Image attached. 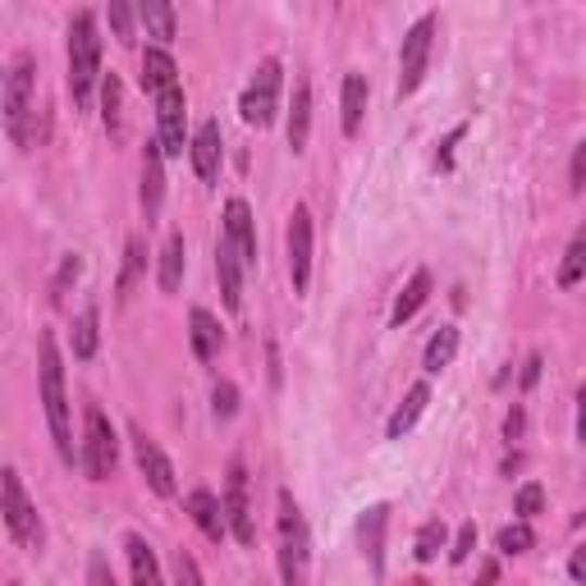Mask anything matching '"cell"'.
<instances>
[{
    "mask_svg": "<svg viewBox=\"0 0 586 586\" xmlns=\"http://www.w3.org/2000/svg\"><path fill=\"white\" fill-rule=\"evenodd\" d=\"M88 586H119V582H115V569H111V559L101 555V550H92V559H88Z\"/></svg>",
    "mask_w": 586,
    "mask_h": 586,
    "instance_id": "cell-39",
    "label": "cell"
},
{
    "mask_svg": "<svg viewBox=\"0 0 586 586\" xmlns=\"http://www.w3.org/2000/svg\"><path fill=\"white\" fill-rule=\"evenodd\" d=\"M188 326H193V353H198L202 362H212L216 353H220V321H216L206 307H193Z\"/></svg>",
    "mask_w": 586,
    "mask_h": 586,
    "instance_id": "cell-23",
    "label": "cell"
},
{
    "mask_svg": "<svg viewBox=\"0 0 586 586\" xmlns=\"http://www.w3.org/2000/svg\"><path fill=\"white\" fill-rule=\"evenodd\" d=\"M582 270H586V229H577L569 253H563V266H559V289H573L582 284Z\"/></svg>",
    "mask_w": 586,
    "mask_h": 586,
    "instance_id": "cell-31",
    "label": "cell"
},
{
    "mask_svg": "<svg viewBox=\"0 0 586 586\" xmlns=\"http://www.w3.org/2000/svg\"><path fill=\"white\" fill-rule=\"evenodd\" d=\"M540 367H546V362H540V353H532L527 367H522V390H532L540 381Z\"/></svg>",
    "mask_w": 586,
    "mask_h": 586,
    "instance_id": "cell-45",
    "label": "cell"
},
{
    "mask_svg": "<svg viewBox=\"0 0 586 586\" xmlns=\"http://www.w3.org/2000/svg\"><path fill=\"white\" fill-rule=\"evenodd\" d=\"M344 133L353 138L362 129V115H367V78L362 74H344Z\"/></svg>",
    "mask_w": 586,
    "mask_h": 586,
    "instance_id": "cell-25",
    "label": "cell"
},
{
    "mask_svg": "<svg viewBox=\"0 0 586 586\" xmlns=\"http://www.w3.org/2000/svg\"><path fill=\"white\" fill-rule=\"evenodd\" d=\"M280 82H284L280 60H262L253 82H247L243 97H239V111H243V119L253 124V129H266V124L276 119V111H280Z\"/></svg>",
    "mask_w": 586,
    "mask_h": 586,
    "instance_id": "cell-7",
    "label": "cell"
},
{
    "mask_svg": "<svg viewBox=\"0 0 586 586\" xmlns=\"http://www.w3.org/2000/svg\"><path fill=\"white\" fill-rule=\"evenodd\" d=\"M188 152H193V170H198V179H202V183H216V175H220V156H225L220 124H216V119L198 124V133H193V142H188Z\"/></svg>",
    "mask_w": 586,
    "mask_h": 586,
    "instance_id": "cell-14",
    "label": "cell"
},
{
    "mask_svg": "<svg viewBox=\"0 0 586 586\" xmlns=\"http://www.w3.org/2000/svg\"><path fill=\"white\" fill-rule=\"evenodd\" d=\"M33 55H18L10 74H5V129H10V142L14 146H28L33 142Z\"/></svg>",
    "mask_w": 586,
    "mask_h": 586,
    "instance_id": "cell-5",
    "label": "cell"
},
{
    "mask_svg": "<svg viewBox=\"0 0 586 586\" xmlns=\"http://www.w3.org/2000/svg\"><path fill=\"white\" fill-rule=\"evenodd\" d=\"M97 340H101V330H97V311L88 307V311H82V317L74 321V358L88 362L92 353H97Z\"/></svg>",
    "mask_w": 586,
    "mask_h": 586,
    "instance_id": "cell-33",
    "label": "cell"
},
{
    "mask_svg": "<svg viewBox=\"0 0 586 586\" xmlns=\"http://www.w3.org/2000/svg\"><path fill=\"white\" fill-rule=\"evenodd\" d=\"M161 198H165V156L156 142L142 146V212L152 220L161 212Z\"/></svg>",
    "mask_w": 586,
    "mask_h": 586,
    "instance_id": "cell-17",
    "label": "cell"
},
{
    "mask_svg": "<svg viewBox=\"0 0 586 586\" xmlns=\"http://www.w3.org/2000/svg\"><path fill=\"white\" fill-rule=\"evenodd\" d=\"M276 536H280V577L284 586H307V569H311V536L298 499L289 491H280V518H276Z\"/></svg>",
    "mask_w": 586,
    "mask_h": 586,
    "instance_id": "cell-3",
    "label": "cell"
},
{
    "mask_svg": "<svg viewBox=\"0 0 586 586\" xmlns=\"http://www.w3.org/2000/svg\"><path fill=\"white\" fill-rule=\"evenodd\" d=\"M101 74V33H97V14L78 10L69 18V97L74 111H88L92 88Z\"/></svg>",
    "mask_w": 586,
    "mask_h": 586,
    "instance_id": "cell-2",
    "label": "cell"
},
{
    "mask_svg": "<svg viewBox=\"0 0 586 586\" xmlns=\"http://www.w3.org/2000/svg\"><path fill=\"white\" fill-rule=\"evenodd\" d=\"M472 550H476V522H463L454 536V546H449V563H468Z\"/></svg>",
    "mask_w": 586,
    "mask_h": 586,
    "instance_id": "cell-37",
    "label": "cell"
},
{
    "mask_svg": "<svg viewBox=\"0 0 586 586\" xmlns=\"http://www.w3.org/2000/svg\"><path fill=\"white\" fill-rule=\"evenodd\" d=\"M119 106H124V88H119V78L111 74L106 82H101V124H106L111 138H124V115H119Z\"/></svg>",
    "mask_w": 586,
    "mask_h": 586,
    "instance_id": "cell-29",
    "label": "cell"
},
{
    "mask_svg": "<svg viewBox=\"0 0 586 586\" xmlns=\"http://www.w3.org/2000/svg\"><path fill=\"white\" fill-rule=\"evenodd\" d=\"M385 527H390V505H371L358 518V540H362V550H367L375 573H385Z\"/></svg>",
    "mask_w": 586,
    "mask_h": 586,
    "instance_id": "cell-16",
    "label": "cell"
},
{
    "mask_svg": "<svg viewBox=\"0 0 586 586\" xmlns=\"http://www.w3.org/2000/svg\"><path fill=\"white\" fill-rule=\"evenodd\" d=\"M175 582L179 586H202V573H198V563L188 550H175Z\"/></svg>",
    "mask_w": 586,
    "mask_h": 586,
    "instance_id": "cell-40",
    "label": "cell"
},
{
    "mask_svg": "<svg viewBox=\"0 0 586 586\" xmlns=\"http://www.w3.org/2000/svg\"><path fill=\"white\" fill-rule=\"evenodd\" d=\"M495 546H499V555H527L536 546V532L527 522H509V527L495 536Z\"/></svg>",
    "mask_w": 586,
    "mask_h": 586,
    "instance_id": "cell-34",
    "label": "cell"
},
{
    "mask_svg": "<svg viewBox=\"0 0 586 586\" xmlns=\"http://www.w3.org/2000/svg\"><path fill=\"white\" fill-rule=\"evenodd\" d=\"M522 426H527L522 408H509V417H505V440H522Z\"/></svg>",
    "mask_w": 586,
    "mask_h": 586,
    "instance_id": "cell-44",
    "label": "cell"
},
{
    "mask_svg": "<svg viewBox=\"0 0 586 586\" xmlns=\"http://www.w3.org/2000/svg\"><path fill=\"white\" fill-rule=\"evenodd\" d=\"M0 88H5V74H0Z\"/></svg>",
    "mask_w": 586,
    "mask_h": 586,
    "instance_id": "cell-49",
    "label": "cell"
},
{
    "mask_svg": "<svg viewBox=\"0 0 586 586\" xmlns=\"http://www.w3.org/2000/svg\"><path fill=\"white\" fill-rule=\"evenodd\" d=\"M220 509H225V532H234L239 546H253V540H257V522H253V505H247V472H243L239 458L229 463Z\"/></svg>",
    "mask_w": 586,
    "mask_h": 586,
    "instance_id": "cell-9",
    "label": "cell"
},
{
    "mask_svg": "<svg viewBox=\"0 0 586 586\" xmlns=\"http://www.w3.org/2000/svg\"><path fill=\"white\" fill-rule=\"evenodd\" d=\"M499 582V563L495 559H486V563H481V573H476V582L472 586H495Z\"/></svg>",
    "mask_w": 586,
    "mask_h": 586,
    "instance_id": "cell-46",
    "label": "cell"
},
{
    "mask_svg": "<svg viewBox=\"0 0 586 586\" xmlns=\"http://www.w3.org/2000/svg\"><path fill=\"white\" fill-rule=\"evenodd\" d=\"M183 262H188V243H183V234H170L165 239V253H161V276H156L165 293H175L183 284Z\"/></svg>",
    "mask_w": 586,
    "mask_h": 586,
    "instance_id": "cell-27",
    "label": "cell"
},
{
    "mask_svg": "<svg viewBox=\"0 0 586 586\" xmlns=\"http://www.w3.org/2000/svg\"><path fill=\"white\" fill-rule=\"evenodd\" d=\"M106 18H111V28H115V37H119V41H133V10L124 5V0H111Z\"/></svg>",
    "mask_w": 586,
    "mask_h": 586,
    "instance_id": "cell-38",
    "label": "cell"
},
{
    "mask_svg": "<svg viewBox=\"0 0 586 586\" xmlns=\"http://www.w3.org/2000/svg\"><path fill=\"white\" fill-rule=\"evenodd\" d=\"M431 47H435V14H422L417 24L404 33V51H399V97H412L422 88L426 65H431Z\"/></svg>",
    "mask_w": 586,
    "mask_h": 586,
    "instance_id": "cell-8",
    "label": "cell"
},
{
    "mask_svg": "<svg viewBox=\"0 0 586 586\" xmlns=\"http://www.w3.org/2000/svg\"><path fill=\"white\" fill-rule=\"evenodd\" d=\"M449 546V532H445V522L440 518H431V522H422V532H417V559L422 563H431V559H440V550Z\"/></svg>",
    "mask_w": 586,
    "mask_h": 586,
    "instance_id": "cell-32",
    "label": "cell"
},
{
    "mask_svg": "<svg viewBox=\"0 0 586 586\" xmlns=\"http://www.w3.org/2000/svg\"><path fill=\"white\" fill-rule=\"evenodd\" d=\"M220 234L229 239V247L239 253L243 266H257V220H253V206H247L243 198L225 202V229Z\"/></svg>",
    "mask_w": 586,
    "mask_h": 586,
    "instance_id": "cell-13",
    "label": "cell"
},
{
    "mask_svg": "<svg viewBox=\"0 0 586 586\" xmlns=\"http://www.w3.org/2000/svg\"><path fill=\"white\" fill-rule=\"evenodd\" d=\"M569 573H573V582H582V577H586V550H582V546H577V550H573V559H569Z\"/></svg>",
    "mask_w": 586,
    "mask_h": 586,
    "instance_id": "cell-47",
    "label": "cell"
},
{
    "mask_svg": "<svg viewBox=\"0 0 586 586\" xmlns=\"http://www.w3.org/2000/svg\"><path fill=\"white\" fill-rule=\"evenodd\" d=\"M404 586H426V582H422V577H412V582H404Z\"/></svg>",
    "mask_w": 586,
    "mask_h": 586,
    "instance_id": "cell-48",
    "label": "cell"
},
{
    "mask_svg": "<svg viewBox=\"0 0 586 586\" xmlns=\"http://www.w3.org/2000/svg\"><path fill=\"white\" fill-rule=\"evenodd\" d=\"M183 119H188V106H183V88H179V82H175V88H165V92H156V146H161V156H183V146H188Z\"/></svg>",
    "mask_w": 586,
    "mask_h": 586,
    "instance_id": "cell-10",
    "label": "cell"
},
{
    "mask_svg": "<svg viewBox=\"0 0 586 586\" xmlns=\"http://www.w3.org/2000/svg\"><path fill=\"white\" fill-rule=\"evenodd\" d=\"M138 18H142L146 37H156V41H175V33H179L175 5H165V0H146V5L138 10Z\"/></svg>",
    "mask_w": 586,
    "mask_h": 586,
    "instance_id": "cell-26",
    "label": "cell"
},
{
    "mask_svg": "<svg viewBox=\"0 0 586 586\" xmlns=\"http://www.w3.org/2000/svg\"><path fill=\"white\" fill-rule=\"evenodd\" d=\"M426 404H431V385H426V381H417V385L404 394V404L390 412V422H385V435H390V440H404V435L417 426V417L426 412Z\"/></svg>",
    "mask_w": 586,
    "mask_h": 586,
    "instance_id": "cell-18",
    "label": "cell"
},
{
    "mask_svg": "<svg viewBox=\"0 0 586 586\" xmlns=\"http://www.w3.org/2000/svg\"><path fill=\"white\" fill-rule=\"evenodd\" d=\"M179 69H175V60H170V51L165 47H146L142 51V88L146 92H165V88H175V78Z\"/></svg>",
    "mask_w": 586,
    "mask_h": 586,
    "instance_id": "cell-20",
    "label": "cell"
},
{
    "mask_svg": "<svg viewBox=\"0 0 586 586\" xmlns=\"http://www.w3.org/2000/svg\"><path fill=\"white\" fill-rule=\"evenodd\" d=\"M124 550H129V569H133V586H165L161 569H156V555L146 546L142 536H129L124 540Z\"/></svg>",
    "mask_w": 586,
    "mask_h": 586,
    "instance_id": "cell-24",
    "label": "cell"
},
{
    "mask_svg": "<svg viewBox=\"0 0 586 586\" xmlns=\"http://www.w3.org/2000/svg\"><path fill=\"white\" fill-rule=\"evenodd\" d=\"M0 518H5L10 536H14L24 550H41L47 532H41V518H37L33 499H28V491H24V476H18L14 468L0 472Z\"/></svg>",
    "mask_w": 586,
    "mask_h": 586,
    "instance_id": "cell-4",
    "label": "cell"
},
{
    "mask_svg": "<svg viewBox=\"0 0 586 586\" xmlns=\"http://www.w3.org/2000/svg\"><path fill=\"white\" fill-rule=\"evenodd\" d=\"M513 509L522 513V522H532L540 509H546V491H540L536 481H527V486H522V491L513 495Z\"/></svg>",
    "mask_w": 586,
    "mask_h": 586,
    "instance_id": "cell-35",
    "label": "cell"
},
{
    "mask_svg": "<svg viewBox=\"0 0 586 586\" xmlns=\"http://www.w3.org/2000/svg\"><path fill=\"white\" fill-rule=\"evenodd\" d=\"M431 298V270H412V280L404 284V293L394 298V311H390V326L399 330L404 321H412L417 317V307H422Z\"/></svg>",
    "mask_w": 586,
    "mask_h": 586,
    "instance_id": "cell-19",
    "label": "cell"
},
{
    "mask_svg": "<svg viewBox=\"0 0 586 586\" xmlns=\"http://www.w3.org/2000/svg\"><path fill=\"white\" fill-rule=\"evenodd\" d=\"M10 586H24V582H10Z\"/></svg>",
    "mask_w": 586,
    "mask_h": 586,
    "instance_id": "cell-50",
    "label": "cell"
},
{
    "mask_svg": "<svg viewBox=\"0 0 586 586\" xmlns=\"http://www.w3.org/2000/svg\"><path fill=\"white\" fill-rule=\"evenodd\" d=\"M216 280H220V298H225V307H229V311H239V307H243V262H239L234 247H229L225 234H220V243H216Z\"/></svg>",
    "mask_w": 586,
    "mask_h": 586,
    "instance_id": "cell-15",
    "label": "cell"
},
{
    "mask_svg": "<svg viewBox=\"0 0 586 586\" xmlns=\"http://www.w3.org/2000/svg\"><path fill=\"white\" fill-rule=\"evenodd\" d=\"M37 381H41V408H47V426L55 440V454L74 468V422H69V399H65V362H60V344L51 330L37 334Z\"/></svg>",
    "mask_w": 586,
    "mask_h": 586,
    "instance_id": "cell-1",
    "label": "cell"
},
{
    "mask_svg": "<svg viewBox=\"0 0 586 586\" xmlns=\"http://www.w3.org/2000/svg\"><path fill=\"white\" fill-rule=\"evenodd\" d=\"M454 353H458V330L454 326H440L431 340H426V353H422V367L435 375V371H445L454 362Z\"/></svg>",
    "mask_w": 586,
    "mask_h": 586,
    "instance_id": "cell-28",
    "label": "cell"
},
{
    "mask_svg": "<svg viewBox=\"0 0 586 586\" xmlns=\"http://www.w3.org/2000/svg\"><path fill=\"white\" fill-rule=\"evenodd\" d=\"M133 458H138V472L146 476V486H152L161 499H170L179 486H175V468H170V458L161 454V445L146 431L133 426Z\"/></svg>",
    "mask_w": 586,
    "mask_h": 586,
    "instance_id": "cell-12",
    "label": "cell"
},
{
    "mask_svg": "<svg viewBox=\"0 0 586 586\" xmlns=\"http://www.w3.org/2000/svg\"><path fill=\"white\" fill-rule=\"evenodd\" d=\"M82 468H88V481H111L115 476V463H119V440H115V426L106 422V412L97 404H88L82 412Z\"/></svg>",
    "mask_w": 586,
    "mask_h": 586,
    "instance_id": "cell-6",
    "label": "cell"
},
{
    "mask_svg": "<svg viewBox=\"0 0 586 586\" xmlns=\"http://www.w3.org/2000/svg\"><path fill=\"white\" fill-rule=\"evenodd\" d=\"M289 280H293V293H307L311 284V212L303 202L289 216Z\"/></svg>",
    "mask_w": 586,
    "mask_h": 586,
    "instance_id": "cell-11",
    "label": "cell"
},
{
    "mask_svg": "<svg viewBox=\"0 0 586 586\" xmlns=\"http://www.w3.org/2000/svg\"><path fill=\"white\" fill-rule=\"evenodd\" d=\"M78 270H82V262L78 257H65V266H60V276H55V298H65V289L78 280Z\"/></svg>",
    "mask_w": 586,
    "mask_h": 586,
    "instance_id": "cell-43",
    "label": "cell"
},
{
    "mask_svg": "<svg viewBox=\"0 0 586 586\" xmlns=\"http://www.w3.org/2000/svg\"><path fill=\"white\" fill-rule=\"evenodd\" d=\"M142 270H146V243L133 234L129 243H124V270H119V298H129L133 284L142 280Z\"/></svg>",
    "mask_w": 586,
    "mask_h": 586,
    "instance_id": "cell-30",
    "label": "cell"
},
{
    "mask_svg": "<svg viewBox=\"0 0 586 586\" xmlns=\"http://www.w3.org/2000/svg\"><path fill=\"white\" fill-rule=\"evenodd\" d=\"M307 129H311V88L298 78L293 82V106H289V146L307 152Z\"/></svg>",
    "mask_w": 586,
    "mask_h": 586,
    "instance_id": "cell-22",
    "label": "cell"
},
{
    "mask_svg": "<svg viewBox=\"0 0 586 586\" xmlns=\"http://www.w3.org/2000/svg\"><path fill=\"white\" fill-rule=\"evenodd\" d=\"M468 133V124H458V129L445 138V142H440V152H435V165H440V170H449V165H454V146H458V138H463Z\"/></svg>",
    "mask_w": 586,
    "mask_h": 586,
    "instance_id": "cell-41",
    "label": "cell"
},
{
    "mask_svg": "<svg viewBox=\"0 0 586 586\" xmlns=\"http://www.w3.org/2000/svg\"><path fill=\"white\" fill-rule=\"evenodd\" d=\"M188 513H193V522L202 527L206 540L225 536V509H220V499L212 491H193V495H188Z\"/></svg>",
    "mask_w": 586,
    "mask_h": 586,
    "instance_id": "cell-21",
    "label": "cell"
},
{
    "mask_svg": "<svg viewBox=\"0 0 586 586\" xmlns=\"http://www.w3.org/2000/svg\"><path fill=\"white\" fill-rule=\"evenodd\" d=\"M569 188H573V193H582V188H586V142H582V146H573V170H569Z\"/></svg>",
    "mask_w": 586,
    "mask_h": 586,
    "instance_id": "cell-42",
    "label": "cell"
},
{
    "mask_svg": "<svg viewBox=\"0 0 586 586\" xmlns=\"http://www.w3.org/2000/svg\"><path fill=\"white\" fill-rule=\"evenodd\" d=\"M212 412L220 417V422H229V417L239 412V390H234V381H220V385H216V394H212Z\"/></svg>",
    "mask_w": 586,
    "mask_h": 586,
    "instance_id": "cell-36",
    "label": "cell"
}]
</instances>
